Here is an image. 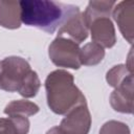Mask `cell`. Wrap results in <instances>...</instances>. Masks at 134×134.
<instances>
[{"label": "cell", "mask_w": 134, "mask_h": 134, "mask_svg": "<svg viewBox=\"0 0 134 134\" xmlns=\"http://www.w3.org/2000/svg\"><path fill=\"white\" fill-rule=\"evenodd\" d=\"M19 5L20 19L23 23L39 27L47 32H53L59 25L65 23L68 18L79 12L76 6L53 1H21Z\"/></svg>", "instance_id": "obj_1"}, {"label": "cell", "mask_w": 134, "mask_h": 134, "mask_svg": "<svg viewBox=\"0 0 134 134\" xmlns=\"http://www.w3.org/2000/svg\"><path fill=\"white\" fill-rule=\"evenodd\" d=\"M0 87L8 91L18 90L24 96H32L39 88V79L21 58H7L1 63Z\"/></svg>", "instance_id": "obj_2"}, {"label": "cell", "mask_w": 134, "mask_h": 134, "mask_svg": "<svg viewBox=\"0 0 134 134\" xmlns=\"http://www.w3.org/2000/svg\"><path fill=\"white\" fill-rule=\"evenodd\" d=\"M46 89L48 104L57 113L67 112L73 104V99L83 97L76 87L72 85L71 74L65 71H54L49 74L46 81Z\"/></svg>", "instance_id": "obj_3"}, {"label": "cell", "mask_w": 134, "mask_h": 134, "mask_svg": "<svg viewBox=\"0 0 134 134\" xmlns=\"http://www.w3.org/2000/svg\"><path fill=\"white\" fill-rule=\"evenodd\" d=\"M49 55L53 63L60 66H67L71 68H79V49L75 44L71 42L67 51H64L61 39H57L49 47Z\"/></svg>", "instance_id": "obj_4"}, {"label": "cell", "mask_w": 134, "mask_h": 134, "mask_svg": "<svg viewBox=\"0 0 134 134\" xmlns=\"http://www.w3.org/2000/svg\"><path fill=\"white\" fill-rule=\"evenodd\" d=\"M91 31L92 38L96 43H102L106 47H110L114 44V29L112 23L106 17L95 20Z\"/></svg>", "instance_id": "obj_5"}, {"label": "cell", "mask_w": 134, "mask_h": 134, "mask_svg": "<svg viewBox=\"0 0 134 134\" xmlns=\"http://www.w3.org/2000/svg\"><path fill=\"white\" fill-rule=\"evenodd\" d=\"M0 24L9 28L20 26L19 2L0 1Z\"/></svg>", "instance_id": "obj_6"}, {"label": "cell", "mask_w": 134, "mask_h": 134, "mask_svg": "<svg viewBox=\"0 0 134 134\" xmlns=\"http://www.w3.org/2000/svg\"><path fill=\"white\" fill-rule=\"evenodd\" d=\"M84 19H82L81 15L77 13H75L74 15H72L70 18H68V20L63 24L60 34L63 35L64 32L71 35L77 43H80L81 41L85 40L87 37V29L84 26Z\"/></svg>", "instance_id": "obj_7"}, {"label": "cell", "mask_w": 134, "mask_h": 134, "mask_svg": "<svg viewBox=\"0 0 134 134\" xmlns=\"http://www.w3.org/2000/svg\"><path fill=\"white\" fill-rule=\"evenodd\" d=\"M28 131V120L23 117H10L0 119V134H26Z\"/></svg>", "instance_id": "obj_8"}, {"label": "cell", "mask_w": 134, "mask_h": 134, "mask_svg": "<svg viewBox=\"0 0 134 134\" xmlns=\"http://www.w3.org/2000/svg\"><path fill=\"white\" fill-rule=\"evenodd\" d=\"M47 134H68V133L64 129H62L60 127V128H53V129H51Z\"/></svg>", "instance_id": "obj_9"}, {"label": "cell", "mask_w": 134, "mask_h": 134, "mask_svg": "<svg viewBox=\"0 0 134 134\" xmlns=\"http://www.w3.org/2000/svg\"><path fill=\"white\" fill-rule=\"evenodd\" d=\"M0 65H1V63H0Z\"/></svg>", "instance_id": "obj_10"}]
</instances>
